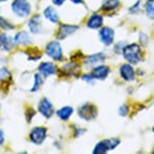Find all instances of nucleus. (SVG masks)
<instances>
[{"mask_svg": "<svg viewBox=\"0 0 154 154\" xmlns=\"http://www.w3.org/2000/svg\"><path fill=\"white\" fill-rule=\"evenodd\" d=\"M46 55L49 57H51L55 60H62L63 59V51H62V46L59 45L58 42H51L46 45Z\"/></svg>", "mask_w": 154, "mask_h": 154, "instance_id": "obj_3", "label": "nucleus"}, {"mask_svg": "<svg viewBox=\"0 0 154 154\" xmlns=\"http://www.w3.org/2000/svg\"><path fill=\"white\" fill-rule=\"evenodd\" d=\"M12 11L18 17H26L31 12V6L27 0H13L12 2Z\"/></svg>", "mask_w": 154, "mask_h": 154, "instance_id": "obj_2", "label": "nucleus"}, {"mask_svg": "<svg viewBox=\"0 0 154 154\" xmlns=\"http://www.w3.org/2000/svg\"><path fill=\"white\" fill-rule=\"evenodd\" d=\"M102 24H103V18H102V16H100V14H93L88 21H87V26L89 27V29H94V30H96V29H100L101 26H102Z\"/></svg>", "mask_w": 154, "mask_h": 154, "instance_id": "obj_14", "label": "nucleus"}, {"mask_svg": "<svg viewBox=\"0 0 154 154\" xmlns=\"http://www.w3.org/2000/svg\"><path fill=\"white\" fill-rule=\"evenodd\" d=\"M71 2H74V4H82L83 2V0H70Z\"/></svg>", "mask_w": 154, "mask_h": 154, "instance_id": "obj_32", "label": "nucleus"}, {"mask_svg": "<svg viewBox=\"0 0 154 154\" xmlns=\"http://www.w3.org/2000/svg\"><path fill=\"white\" fill-rule=\"evenodd\" d=\"M14 43L19 44V45H27L30 43V36L26 32H18L14 37Z\"/></svg>", "mask_w": 154, "mask_h": 154, "instance_id": "obj_19", "label": "nucleus"}, {"mask_svg": "<svg viewBox=\"0 0 154 154\" xmlns=\"http://www.w3.org/2000/svg\"><path fill=\"white\" fill-rule=\"evenodd\" d=\"M38 70L40 72V75L43 76H51V75H55L57 72V68L54 63H50V62H44L42 63L38 66Z\"/></svg>", "mask_w": 154, "mask_h": 154, "instance_id": "obj_9", "label": "nucleus"}, {"mask_svg": "<svg viewBox=\"0 0 154 154\" xmlns=\"http://www.w3.org/2000/svg\"><path fill=\"white\" fill-rule=\"evenodd\" d=\"M120 75L125 81H134L135 72L131 64H123L120 68Z\"/></svg>", "mask_w": 154, "mask_h": 154, "instance_id": "obj_10", "label": "nucleus"}, {"mask_svg": "<svg viewBox=\"0 0 154 154\" xmlns=\"http://www.w3.org/2000/svg\"><path fill=\"white\" fill-rule=\"evenodd\" d=\"M45 137H46V129L43 127L33 128L30 133V140L36 145H40L45 140Z\"/></svg>", "mask_w": 154, "mask_h": 154, "instance_id": "obj_6", "label": "nucleus"}, {"mask_svg": "<svg viewBox=\"0 0 154 154\" xmlns=\"http://www.w3.org/2000/svg\"><path fill=\"white\" fill-rule=\"evenodd\" d=\"M100 39L104 45H107V46L112 45L113 40H114V30L110 27H107V26L102 27L100 31Z\"/></svg>", "mask_w": 154, "mask_h": 154, "instance_id": "obj_7", "label": "nucleus"}, {"mask_svg": "<svg viewBox=\"0 0 154 154\" xmlns=\"http://www.w3.org/2000/svg\"><path fill=\"white\" fill-rule=\"evenodd\" d=\"M109 71H110V69L107 65H98V66H96L93 70L91 75L96 79H104L106 77L109 75Z\"/></svg>", "mask_w": 154, "mask_h": 154, "instance_id": "obj_12", "label": "nucleus"}, {"mask_svg": "<svg viewBox=\"0 0 154 154\" xmlns=\"http://www.w3.org/2000/svg\"><path fill=\"white\" fill-rule=\"evenodd\" d=\"M0 27L4 29V30H13L14 29V26L11 23H8L7 20L4 19L2 17H0Z\"/></svg>", "mask_w": 154, "mask_h": 154, "instance_id": "obj_24", "label": "nucleus"}, {"mask_svg": "<svg viewBox=\"0 0 154 154\" xmlns=\"http://www.w3.org/2000/svg\"><path fill=\"white\" fill-rule=\"evenodd\" d=\"M29 29L32 33L37 35L42 31V19H40V16H35L32 17L30 21H29Z\"/></svg>", "mask_w": 154, "mask_h": 154, "instance_id": "obj_13", "label": "nucleus"}, {"mask_svg": "<svg viewBox=\"0 0 154 154\" xmlns=\"http://www.w3.org/2000/svg\"><path fill=\"white\" fill-rule=\"evenodd\" d=\"M153 153H154V151H153Z\"/></svg>", "mask_w": 154, "mask_h": 154, "instance_id": "obj_35", "label": "nucleus"}, {"mask_svg": "<svg viewBox=\"0 0 154 154\" xmlns=\"http://www.w3.org/2000/svg\"><path fill=\"white\" fill-rule=\"evenodd\" d=\"M38 110H39V113L44 116V117L49 119V117H51L52 114H54V106H52V103H51L48 98H43V100L39 102Z\"/></svg>", "mask_w": 154, "mask_h": 154, "instance_id": "obj_5", "label": "nucleus"}, {"mask_svg": "<svg viewBox=\"0 0 154 154\" xmlns=\"http://www.w3.org/2000/svg\"><path fill=\"white\" fill-rule=\"evenodd\" d=\"M78 115L79 117H82L85 121H90L93 119H95L97 115V110L95 108V106H93L91 103H85L83 104L79 110H78Z\"/></svg>", "mask_w": 154, "mask_h": 154, "instance_id": "obj_4", "label": "nucleus"}, {"mask_svg": "<svg viewBox=\"0 0 154 154\" xmlns=\"http://www.w3.org/2000/svg\"><path fill=\"white\" fill-rule=\"evenodd\" d=\"M13 42H14V39L11 36H8L6 33H1L0 35V49L4 51H10L13 46Z\"/></svg>", "mask_w": 154, "mask_h": 154, "instance_id": "obj_11", "label": "nucleus"}, {"mask_svg": "<svg viewBox=\"0 0 154 154\" xmlns=\"http://www.w3.org/2000/svg\"><path fill=\"white\" fill-rule=\"evenodd\" d=\"M106 59V55L103 52H98V54H94V55H90L88 57H85L84 59V63L87 65H94L97 63H101Z\"/></svg>", "mask_w": 154, "mask_h": 154, "instance_id": "obj_15", "label": "nucleus"}, {"mask_svg": "<svg viewBox=\"0 0 154 154\" xmlns=\"http://www.w3.org/2000/svg\"><path fill=\"white\" fill-rule=\"evenodd\" d=\"M139 5H140V1H137V2L134 5V7H132V8H131V12H135V11L139 8Z\"/></svg>", "mask_w": 154, "mask_h": 154, "instance_id": "obj_31", "label": "nucleus"}, {"mask_svg": "<svg viewBox=\"0 0 154 154\" xmlns=\"http://www.w3.org/2000/svg\"><path fill=\"white\" fill-rule=\"evenodd\" d=\"M125 59L131 64H137L141 59V46L139 44L126 45L122 50Z\"/></svg>", "mask_w": 154, "mask_h": 154, "instance_id": "obj_1", "label": "nucleus"}, {"mask_svg": "<svg viewBox=\"0 0 154 154\" xmlns=\"http://www.w3.org/2000/svg\"><path fill=\"white\" fill-rule=\"evenodd\" d=\"M78 30V26L76 25H69V24H63L59 26V30L57 32V38L58 39H64L68 36H71L72 33H75Z\"/></svg>", "mask_w": 154, "mask_h": 154, "instance_id": "obj_8", "label": "nucleus"}, {"mask_svg": "<svg viewBox=\"0 0 154 154\" xmlns=\"http://www.w3.org/2000/svg\"><path fill=\"white\" fill-rule=\"evenodd\" d=\"M120 115L121 116H126L127 114H128V106L127 104H123L121 108H120Z\"/></svg>", "mask_w": 154, "mask_h": 154, "instance_id": "obj_26", "label": "nucleus"}, {"mask_svg": "<svg viewBox=\"0 0 154 154\" xmlns=\"http://www.w3.org/2000/svg\"><path fill=\"white\" fill-rule=\"evenodd\" d=\"M145 11L148 18L154 19V0H147L145 4Z\"/></svg>", "mask_w": 154, "mask_h": 154, "instance_id": "obj_21", "label": "nucleus"}, {"mask_svg": "<svg viewBox=\"0 0 154 154\" xmlns=\"http://www.w3.org/2000/svg\"><path fill=\"white\" fill-rule=\"evenodd\" d=\"M153 133H154V127H153Z\"/></svg>", "mask_w": 154, "mask_h": 154, "instance_id": "obj_34", "label": "nucleus"}, {"mask_svg": "<svg viewBox=\"0 0 154 154\" xmlns=\"http://www.w3.org/2000/svg\"><path fill=\"white\" fill-rule=\"evenodd\" d=\"M2 1H7V0H0V2H2Z\"/></svg>", "mask_w": 154, "mask_h": 154, "instance_id": "obj_33", "label": "nucleus"}, {"mask_svg": "<svg viewBox=\"0 0 154 154\" xmlns=\"http://www.w3.org/2000/svg\"><path fill=\"white\" fill-rule=\"evenodd\" d=\"M123 48H125V43H119V44L116 45L115 51L116 52H120V49H121V50H123Z\"/></svg>", "mask_w": 154, "mask_h": 154, "instance_id": "obj_28", "label": "nucleus"}, {"mask_svg": "<svg viewBox=\"0 0 154 154\" xmlns=\"http://www.w3.org/2000/svg\"><path fill=\"white\" fill-rule=\"evenodd\" d=\"M108 151H110L109 149V146H108V142H107V140H103V141H101V142L97 143L93 152L95 154H103V153H107Z\"/></svg>", "mask_w": 154, "mask_h": 154, "instance_id": "obj_20", "label": "nucleus"}, {"mask_svg": "<svg viewBox=\"0 0 154 154\" xmlns=\"http://www.w3.org/2000/svg\"><path fill=\"white\" fill-rule=\"evenodd\" d=\"M78 70H79V66L77 64H75V63H68V64H65L63 66V71L68 72V75H72V74H75Z\"/></svg>", "mask_w": 154, "mask_h": 154, "instance_id": "obj_22", "label": "nucleus"}, {"mask_svg": "<svg viewBox=\"0 0 154 154\" xmlns=\"http://www.w3.org/2000/svg\"><path fill=\"white\" fill-rule=\"evenodd\" d=\"M82 78H83L84 81H87V82H89V83H90V82H93V79H94V76L90 74V75H84V76L82 77Z\"/></svg>", "mask_w": 154, "mask_h": 154, "instance_id": "obj_27", "label": "nucleus"}, {"mask_svg": "<svg viewBox=\"0 0 154 154\" xmlns=\"http://www.w3.org/2000/svg\"><path fill=\"white\" fill-rule=\"evenodd\" d=\"M72 113H74V109H72L71 107H63V108H60L59 110H57V116L60 120L66 121L70 116L72 115Z\"/></svg>", "mask_w": 154, "mask_h": 154, "instance_id": "obj_18", "label": "nucleus"}, {"mask_svg": "<svg viewBox=\"0 0 154 154\" xmlns=\"http://www.w3.org/2000/svg\"><path fill=\"white\" fill-rule=\"evenodd\" d=\"M44 16L48 20H50L51 23H58V13L56 12V10L52 7V6H49L44 10Z\"/></svg>", "mask_w": 154, "mask_h": 154, "instance_id": "obj_16", "label": "nucleus"}, {"mask_svg": "<svg viewBox=\"0 0 154 154\" xmlns=\"http://www.w3.org/2000/svg\"><path fill=\"white\" fill-rule=\"evenodd\" d=\"M64 1H65V0H52V2H54L56 6H62V5L64 4Z\"/></svg>", "mask_w": 154, "mask_h": 154, "instance_id": "obj_29", "label": "nucleus"}, {"mask_svg": "<svg viewBox=\"0 0 154 154\" xmlns=\"http://www.w3.org/2000/svg\"><path fill=\"white\" fill-rule=\"evenodd\" d=\"M4 140H5V135H4V132L0 129V145L4 143Z\"/></svg>", "mask_w": 154, "mask_h": 154, "instance_id": "obj_30", "label": "nucleus"}, {"mask_svg": "<svg viewBox=\"0 0 154 154\" xmlns=\"http://www.w3.org/2000/svg\"><path fill=\"white\" fill-rule=\"evenodd\" d=\"M7 77H10V72H8V70H7L6 68H1V69H0V81H1V82H4Z\"/></svg>", "mask_w": 154, "mask_h": 154, "instance_id": "obj_25", "label": "nucleus"}, {"mask_svg": "<svg viewBox=\"0 0 154 154\" xmlns=\"http://www.w3.org/2000/svg\"><path fill=\"white\" fill-rule=\"evenodd\" d=\"M120 6V0H103L102 4V10L106 12L114 11Z\"/></svg>", "mask_w": 154, "mask_h": 154, "instance_id": "obj_17", "label": "nucleus"}, {"mask_svg": "<svg viewBox=\"0 0 154 154\" xmlns=\"http://www.w3.org/2000/svg\"><path fill=\"white\" fill-rule=\"evenodd\" d=\"M42 84H43V77H42V75H39V74H36L35 75V83H33V87L31 88V91L32 93H36L39 88H40Z\"/></svg>", "mask_w": 154, "mask_h": 154, "instance_id": "obj_23", "label": "nucleus"}]
</instances>
